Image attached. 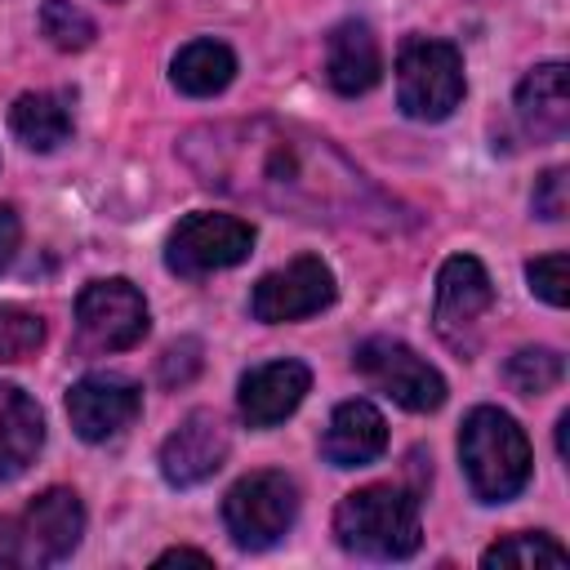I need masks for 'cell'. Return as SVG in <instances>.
Segmentation results:
<instances>
[{"instance_id": "cell-1", "label": "cell", "mask_w": 570, "mask_h": 570, "mask_svg": "<svg viewBox=\"0 0 570 570\" xmlns=\"http://www.w3.org/2000/svg\"><path fill=\"white\" fill-rule=\"evenodd\" d=\"M178 160L200 187L303 223L365 232H396L405 223V209L379 191L325 134L294 120L245 116L196 125L178 138Z\"/></svg>"}, {"instance_id": "cell-2", "label": "cell", "mask_w": 570, "mask_h": 570, "mask_svg": "<svg viewBox=\"0 0 570 570\" xmlns=\"http://www.w3.org/2000/svg\"><path fill=\"white\" fill-rule=\"evenodd\" d=\"M334 539L343 552L370 561H405L423 543L419 494L405 485H361L334 508Z\"/></svg>"}, {"instance_id": "cell-3", "label": "cell", "mask_w": 570, "mask_h": 570, "mask_svg": "<svg viewBox=\"0 0 570 570\" xmlns=\"http://www.w3.org/2000/svg\"><path fill=\"white\" fill-rule=\"evenodd\" d=\"M459 463L481 503H508L530 481V441L499 405H476L459 428Z\"/></svg>"}, {"instance_id": "cell-4", "label": "cell", "mask_w": 570, "mask_h": 570, "mask_svg": "<svg viewBox=\"0 0 570 570\" xmlns=\"http://www.w3.org/2000/svg\"><path fill=\"white\" fill-rule=\"evenodd\" d=\"M294 521H298V485L276 468L240 476L223 499V525L240 552H263L281 543L294 530Z\"/></svg>"}, {"instance_id": "cell-5", "label": "cell", "mask_w": 570, "mask_h": 570, "mask_svg": "<svg viewBox=\"0 0 570 570\" xmlns=\"http://www.w3.org/2000/svg\"><path fill=\"white\" fill-rule=\"evenodd\" d=\"M396 102L410 120H445L463 102V58L450 40L410 36L396 53Z\"/></svg>"}, {"instance_id": "cell-6", "label": "cell", "mask_w": 570, "mask_h": 570, "mask_svg": "<svg viewBox=\"0 0 570 570\" xmlns=\"http://www.w3.org/2000/svg\"><path fill=\"white\" fill-rule=\"evenodd\" d=\"M352 365L383 392L392 396L401 410L410 414H432L445 405V379L436 365H428L414 347H405L401 338H365L356 352H352Z\"/></svg>"}, {"instance_id": "cell-7", "label": "cell", "mask_w": 570, "mask_h": 570, "mask_svg": "<svg viewBox=\"0 0 570 570\" xmlns=\"http://www.w3.org/2000/svg\"><path fill=\"white\" fill-rule=\"evenodd\" d=\"M254 249V227L236 214H187L165 240V267L174 276H209L245 263Z\"/></svg>"}, {"instance_id": "cell-8", "label": "cell", "mask_w": 570, "mask_h": 570, "mask_svg": "<svg viewBox=\"0 0 570 570\" xmlns=\"http://www.w3.org/2000/svg\"><path fill=\"white\" fill-rule=\"evenodd\" d=\"M76 334L89 352H125L147 334V298L125 276L89 281L76 298Z\"/></svg>"}, {"instance_id": "cell-9", "label": "cell", "mask_w": 570, "mask_h": 570, "mask_svg": "<svg viewBox=\"0 0 570 570\" xmlns=\"http://www.w3.org/2000/svg\"><path fill=\"white\" fill-rule=\"evenodd\" d=\"M338 285H334V272L325 258L316 254H298L294 263L267 272L254 294H249V312L254 321L263 325H285V321H307L316 312H325L334 303Z\"/></svg>"}, {"instance_id": "cell-10", "label": "cell", "mask_w": 570, "mask_h": 570, "mask_svg": "<svg viewBox=\"0 0 570 570\" xmlns=\"http://www.w3.org/2000/svg\"><path fill=\"white\" fill-rule=\"evenodd\" d=\"M138 410H142V392H138V383H129L120 374H85L67 392L71 432L94 445L120 436L138 419Z\"/></svg>"}, {"instance_id": "cell-11", "label": "cell", "mask_w": 570, "mask_h": 570, "mask_svg": "<svg viewBox=\"0 0 570 570\" xmlns=\"http://www.w3.org/2000/svg\"><path fill=\"white\" fill-rule=\"evenodd\" d=\"M227 450H232L227 423L214 410H191L160 445V476L178 490L200 485L227 463Z\"/></svg>"}, {"instance_id": "cell-12", "label": "cell", "mask_w": 570, "mask_h": 570, "mask_svg": "<svg viewBox=\"0 0 570 570\" xmlns=\"http://www.w3.org/2000/svg\"><path fill=\"white\" fill-rule=\"evenodd\" d=\"M494 303V281L472 254H454L436 272V334L454 347H468V334Z\"/></svg>"}, {"instance_id": "cell-13", "label": "cell", "mask_w": 570, "mask_h": 570, "mask_svg": "<svg viewBox=\"0 0 570 570\" xmlns=\"http://www.w3.org/2000/svg\"><path fill=\"white\" fill-rule=\"evenodd\" d=\"M80 534H85V508H80L76 490L53 485L27 503L22 530H18V552H22V561L53 566L76 552Z\"/></svg>"}, {"instance_id": "cell-14", "label": "cell", "mask_w": 570, "mask_h": 570, "mask_svg": "<svg viewBox=\"0 0 570 570\" xmlns=\"http://www.w3.org/2000/svg\"><path fill=\"white\" fill-rule=\"evenodd\" d=\"M307 392H312V370L303 361H267L240 379L236 405L249 428H276L303 405Z\"/></svg>"}, {"instance_id": "cell-15", "label": "cell", "mask_w": 570, "mask_h": 570, "mask_svg": "<svg viewBox=\"0 0 570 570\" xmlns=\"http://www.w3.org/2000/svg\"><path fill=\"white\" fill-rule=\"evenodd\" d=\"M383 76V49H379V36L370 31V22H338L330 36H325V80L334 94L343 98H356V94H370Z\"/></svg>"}, {"instance_id": "cell-16", "label": "cell", "mask_w": 570, "mask_h": 570, "mask_svg": "<svg viewBox=\"0 0 570 570\" xmlns=\"http://www.w3.org/2000/svg\"><path fill=\"white\" fill-rule=\"evenodd\" d=\"M517 120L534 142H552L570 129V71H566V62H539L517 85Z\"/></svg>"}, {"instance_id": "cell-17", "label": "cell", "mask_w": 570, "mask_h": 570, "mask_svg": "<svg viewBox=\"0 0 570 570\" xmlns=\"http://www.w3.org/2000/svg\"><path fill=\"white\" fill-rule=\"evenodd\" d=\"M387 450V419L370 401H343L330 414V428L321 436V454L334 468H365Z\"/></svg>"}, {"instance_id": "cell-18", "label": "cell", "mask_w": 570, "mask_h": 570, "mask_svg": "<svg viewBox=\"0 0 570 570\" xmlns=\"http://www.w3.org/2000/svg\"><path fill=\"white\" fill-rule=\"evenodd\" d=\"M45 445V414L40 405L13 387V383H0V485L18 481L36 454Z\"/></svg>"}, {"instance_id": "cell-19", "label": "cell", "mask_w": 570, "mask_h": 570, "mask_svg": "<svg viewBox=\"0 0 570 570\" xmlns=\"http://www.w3.org/2000/svg\"><path fill=\"white\" fill-rule=\"evenodd\" d=\"M232 76H236V53L223 40H191L169 62V80L187 98H214L232 85Z\"/></svg>"}, {"instance_id": "cell-20", "label": "cell", "mask_w": 570, "mask_h": 570, "mask_svg": "<svg viewBox=\"0 0 570 570\" xmlns=\"http://www.w3.org/2000/svg\"><path fill=\"white\" fill-rule=\"evenodd\" d=\"M9 129L22 147L31 151H53L71 138V107H67V94H49V89H36V94H22L13 107H9Z\"/></svg>"}, {"instance_id": "cell-21", "label": "cell", "mask_w": 570, "mask_h": 570, "mask_svg": "<svg viewBox=\"0 0 570 570\" xmlns=\"http://www.w3.org/2000/svg\"><path fill=\"white\" fill-rule=\"evenodd\" d=\"M481 566L485 570H534V566H570V552L552 539V534H543V530H525V534H508V539H499V543H490L485 552H481Z\"/></svg>"}, {"instance_id": "cell-22", "label": "cell", "mask_w": 570, "mask_h": 570, "mask_svg": "<svg viewBox=\"0 0 570 570\" xmlns=\"http://www.w3.org/2000/svg\"><path fill=\"white\" fill-rule=\"evenodd\" d=\"M561 374H566V361L552 347H521L503 365V379H508V387L517 396H543V392H552L561 383Z\"/></svg>"}, {"instance_id": "cell-23", "label": "cell", "mask_w": 570, "mask_h": 570, "mask_svg": "<svg viewBox=\"0 0 570 570\" xmlns=\"http://www.w3.org/2000/svg\"><path fill=\"white\" fill-rule=\"evenodd\" d=\"M40 31H45V40H49L53 49H62V53H80V49H89L94 36H98L94 18H89L80 4H71V0H45V4H40Z\"/></svg>"}, {"instance_id": "cell-24", "label": "cell", "mask_w": 570, "mask_h": 570, "mask_svg": "<svg viewBox=\"0 0 570 570\" xmlns=\"http://www.w3.org/2000/svg\"><path fill=\"white\" fill-rule=\"evenodd\" d=\"M45 343V321L27 307H0V361H27Z\"/></svg>"}, {"instance_id": "cell-25", "label": "cell", "mask_w": 570, "mask_h": 570, "mask_svg": "<svg viewBox=\"0 0 570 570\" xmlns=\"http://www.w3.org/2000/svg\"><path fill=\"white\" fill-rule=\"evenodd\" d=\"M525 281H530V294H539L543 303H552V307L570 303V263H566V254L530 258L525 263Z\"/></svg>"}, {"instance_id": "cell-26", "label": "cell", "mask_w": 570, "mask_h": 570, "mask_svg": "<svg viewBox=\"0 0 570 570\" xmlns=\"http://www.w3.org/2000/svg\"><path fill=\"white\" fill-rule=\"evenodd\" d=\"M530 209H534L543 223H561V218H566V209H570V174H566L561 165H552V169L534 183Z\"/></svg>"}, {"instance_id": "cell-27", "label": "cell", "mask_w": 570, "mask_h": 570, "mask_svg": "<svg viewBox=\"0 0 570 570\" xmlns=\"http://www.w3.org/2000/svg\"><path fill=\"white\" fill-rule=\"evenodd\" d=\"M200 365H205L200 361V338H178L160 356V383L165 387H183V383H191L200 374Z\"/></svg>"}, {"instance_id": "cell-28", "label": "cell", "mask_w": 570, "mask_h": 570, "mask_svg": "<svg viewBox=\"0 0 570 570\" xmlns=\"http://www.w3.org/2000/svg\"><path fill=\"white\" fill-rule=\"evenodd\" d=\"M18 240H22V218H18V209H13V205H4V200H0V272L13 263Z\"/></svg>"}, {"instance_id": "cell-29", "label": "cell", "mask_w": 570, "mask_h": 570, "mask_svg": "<svg viewBox=\"0 0 570 570\" xmlns=\"http://www.w3.org/2000/svg\"><path fill=\"white\" fill-rule=\"evenodd\" d=\"M156 566H214L209 552H196V548H169L156 557Z\"/></svg>"}, {"instance_id": "cell-30", "label": "cell", "mask_w": 570, "mask_h": 570, "mask_svg": "<svg viewBox=\"0 0 570 570\" xmlns=\"http://www.w3.org/2000/svg\"><path fill=\"white\" fill-rule=\"evenodd\" d=\"M22 561V552H18V534L0 521V566H18Z\"/></svg>"}]
</instances>
